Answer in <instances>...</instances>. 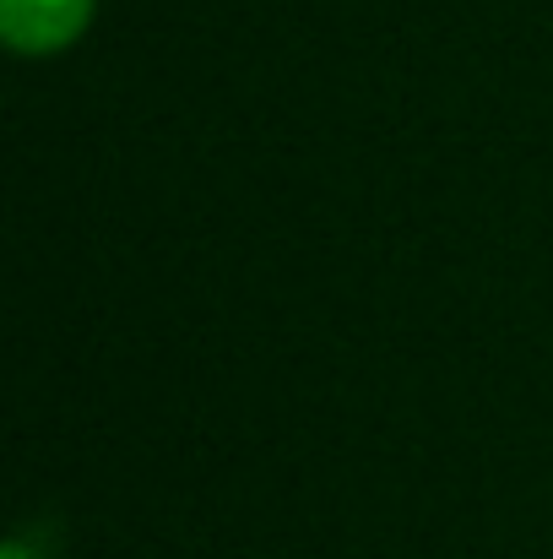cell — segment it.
<instances>
[{"label":"cell","mask_w":553,"mask_h":559,"mask_svg":"<svg viewBox=\"0 0 553 559\" xmlns=\"http://www.w3.org/2000/svg\"><path fill=\"white\" fill-rule=\"evenodd\" d=\"M98 0H0V44L16 60H55L87 38Z\"/></svg>","instance_id":"1"},{"label":"cell","mask_w":553,"mask_h":559,"mask_svg":"<svg viewBox=\"0 0 553 559\" xmlns=\"http://www.w3.org/2000/svg\"><path fill=\"white\" fill-rule=\"evenodd\" d=\"M0 559H44V549H33V544H22V538H11V544L0 549Z\"/></svg>","instance_id":"2"}]
</instances>
